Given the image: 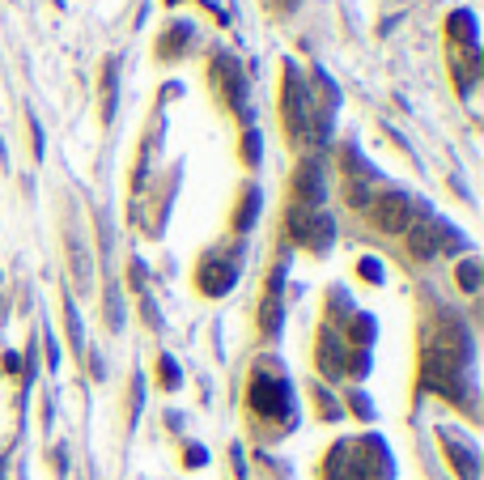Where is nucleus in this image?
I'll return each mask as SVG.
<instances>
[{
    "label": "nucleus",
    "mask_w": 484,
    "mask_h": 480,
    "mask_svg": "<svg viewBox=\"0 0 484 480\" xmlns=\"http://www.w3.org/2000/svg\"><path fill=\"white\" fill-rule=\"evenodd\" d=\"M255 213H259V191L251 187V191L242 196V204H238V217H234V225H238V230H247V225H255Z\"/></svg>",
    "instance_id": "13"
},
{
    "label": "nucleus",
    "mask_w": 484,
    "mask_h": 480,
    "mask_svg": "<svg viewBox=\"0 0 484 480\" xmlns=\"http://www.w3.org/2000/svg\"><path fill=\"white\" fill-rule=\"evenodd\" d=\"M446 242H455V234H446V225L442 221H421L412 234H408V247H412V255H421V259H429V255H438Z\"/></svg>",
    "instance_id": "5"
},
{
    "label": "nucleus",
    "mask_w": 484,
    "mask_h": 480,
    "mask_svg": "<svg viewBox=\"0 0 484 480\" xmlns=\"http://www.w3.org/2000/svg\"><path fill=\"white\" fill-rule=\"evenodd\" d=\"M213 77H217V85H221L225 102H230L234 111H247V81H242V64H238V60H230V55H217V60H213Z\"/></svg>",
    "instance_id": "4"
},
{
    "label": "nucleus",
    "mask_w": 484,
    "mask_h": 480,
    "mask_svg": "<svg viewBox=\"0 0 484 480\" xmlns=\"http://www.w3.org/2000/svg\"><path fill=\"white\" fill-rule=\"evenodd\" d=\"M251 404H255L259 413H281V408L289 404V391H285V383L255 379V387H251Z\"/></svg>",
    "instance_id": "6"
},
{
    "label": "nucleus",
    "mask_w": 484,
    "mask_h": 480,
    "mask_svg": "<svg viewBox=\"0 0 484 480\" xmlns=\"http://www.w3.org/2000/svg\"><path fill=\"white\" fill-rule=\"evenodd\" d=\"M459 285H463L468 294H476V289H480V264H476V259H468V264L459 268Z\"/></svg>",
    "instance_id": "15"
},
{
    "label": "nucleus",
    "mask_w": 484,
    "mask_h": 480,
    "mask_svg": "<svg viewBox=\"0 0 484 480\" xmlns=\"http://www.w3.org/2000/svg\"><path fill=\"white\" fill-rule=\"evenodd\" d=\"M446 34L451 38H459L463 47H476V21H472V13H451V21H446Z\"/></svg>",
    "instance_id": "10"
},
{
    "label": "nucleus",
    "mask_w": 484,
    "mask_h": 480,
    "mask_svg": "<svg viewBox=\"0 0 484 480\" xmlns=\"http://www.w3.org/2000/svg\"><path fill=\"white\" fill-rule=\"evenodd\" d=\"M289 234H293L302 247L323 251V247L332 242L336 225H332V217H327V213H315V208H293V213H289Z\"/></svg>",
    "instance_id": "3"
},
{
    "label": "nucleus",
    "mask_w": 484,
    "mask_h": 480,
    "mask_svg": "<svg viewBox=\"0 0 484 480\" xmlns=\"http://www.w3.org/2000/svg\"><path fill=\"white\" fill-rule=\"evenodd\" d=\"M259 323H264L268 336L281 328V272L272 277V289H268V298H264V319H259Z\"/></svg>",
    "instance_id": "9"
},
{
    "label": "nucleus",
    "mask_w": 484,
    "mask_h": 480,
    "mask_svg": "<svg viewBox=\"0 0 484 480\" xmlns=\"http://www.w3.org/2000/svg\"><path fill=\"white\" fill-rule=\"evenodd\" d=\"M187 34H191V26H170V30L162 34V47H157V55H162V60L179 55V51H183V43H187Z\"/></svg>",
    "instance_id": "11"
},
{
    "label": "nucleus",
    "mask_w": 484,
    "mask_h": 480,
    "mask_svg": "<svg viewBox=\"0 0 484 480\" xmlns=\"http://www.w3.org/2000/svg\"><path fill=\"white\" fill-rule=\"evenodd\" d=\"M344 196H349V204H357V208H366V204H370V183H366V179H349V187H344Z\"/></svg>",
    "instance_id": "14"
},
{
    "label": "nucleus",
    "mask_w": 484,
    "mask_h": 480,
    "mask_svg": "<svg viewBox=\"0 0 484 480\" xmlns=\"http://www.w3.org/2000/svg\"><path fill=\"white\" fill-rule=\"evenodd\" d=\"M162 383H166V387H174V383H179V370H174V362H170V357H162Z\"/></svg>",
    "instance_id": "18"
},
{
    "label": "nucleus",
    "mask_w": 484,
    "mask_h": 480,
    "mask_svg": "<svg viewBox=\"0 0 484 480\" xmlns=\"http://www.w3.org/2000/svg\"><path fill=\"white\" fill-rule=\"evenodd\" d=\"M310 85H306V77L298 72V64L293 60H285V123H289V132L298 136L302 132V123H306V111H310Z\"/></svg>",
    "instance_id": "2"
},
{
    "label": "nucleus",
    "mask_w": 484,
    "mask_h": 480,
    "mask_svg": "<svg viewBox=\"0 0 484 480\" xmlns=\"http://www.w3.org/2000/svg\"><path fill=\"white\" fill-rule=\"evenodd\" d=\"M230 285H234V264L204 259V268H200V289H204V294H213V298H221Z\"/></svg>",
    "instance_id": "7"
},
{
    "label": "nucleus",
    "mask_w": 484,
    "mask_h": 480,
    "mask_svg": "<svg viewBox=\"0 0 484 480\" xmlns=\"http://www.w3.org/2000/svg\"><path fill=\"white\" fill-rule=\"evenodd\" d=\"M276 4H281V13H289V9H293L298 0H276Z\"/></svg>",
    "instance_id": "19"
},
{
    "label": "nucleus",
    "mask_w": 484,
    "mask_h": 480,
    "mask_svg": "<svg viewBox=\"0 0 484 480\" xmlns=\"http://www.w3.org/2000/svg\"><path fill=\"white\" fill-rule=\"evenodd\" d=\"M166 4H179V0H166Z\"/></svg>",
    "instance_id": "20"
},
{
    "label": "nucleus",
    "mask_w": 484,
    "mask_h": 480,
    "mask_svg": "<svg viewBox=\"0 0 484 480\" xmlns=\"http://www.w3.org/2000/svg\"><path fill=\"white\" fill-rule=\"evenodd\" d=\"M242 157H247V166L259 162V132H247V140H242Z\"/></svg>",
    "instance_id": "16"
},
{
    "label": "nucleus",
    "mask_w": 484,
    "mask_h": 480,
    "mask_svg": "<svg viewBox=\"0 0 484 480\" xmlns=\"http://www.w3.org/2000/svg\"><path fill=\"white\" fill-rule=\"evenodd\" d=\"M298 196L306 200V204H319L323 200V170H319V162H302V170H298Z\"/></svg>",
    "instance_id": "8"
},
{
    "label": "nucleus",
    "mask_w": 484,
    "mask_h": 480,
    "mask_svg": "<svg viewBox=\"0 0 484 480\" xmlns=\"http://www.w3.org/2000/svg\"><path fill=\"white\" fill-rule=\"evenodd\" d=\"M361 277L366 281H383V264L378 259H361Z\"/></svg>",
    "instance_id": "17"
},
{
    "label": "nucleus",
    "mask_w": 484,
    "mask_h": 480,
    "mask_svg": "<svg viewBox=\"0 0 484 480\" xmlns=\"http://www.w3.org/2000/svg\"><path fill=\"white\" fill-rule=\"evenodd\" d=\"M412 217H417V200L404 191H383L374 200V225L383 234H404L412 225Z\"/></svg>",
    "instance_id": "1"
},
{
    "label": "nucleus",
    "mask_w": 484,
    "mask_h": 480,
    "mask_svg": "<svg viewBox=\"0 0 484 480\" xmlns=\"http://www.w3.org/2000/svg\"><path fill=\"white\" fill-rule=\"evenodd\" d=\"M319 349H323V353H319L323 370H327V374L336 379V374L344 370V366H340V345H336V336H332V332H323V345H319Z\"/></svg>",
    "instance_id": "12"
}]
</instances>
